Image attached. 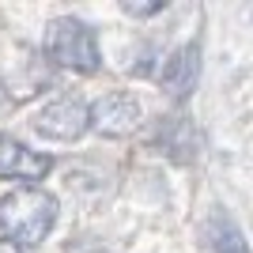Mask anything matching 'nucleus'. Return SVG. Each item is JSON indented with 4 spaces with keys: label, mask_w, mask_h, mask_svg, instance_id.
Listing matches in <instances>:
<instances>
[{
    "label": "nucleus",
    "mask_w": 253,
    "mask_h": 253,
    "mask_svg": "<svg viewBox=\"0 0 253 253\" xmlns=\"http://www.w3.org/2000/svg\"><path fill=\"white\" fill-rule=\"evenodd\" d=\"M57 223V201L53 193L38 185H23L0 201V231L15 246H38Z\"/></svg>",
    "instance_id": "1"
},
{
    "label": "nucleus",
    "mask_w": 253,
    "mask_h": 253,
    "mask_svg": "<svg viewBox=\"0 0 253 253\" xmlns=\"http://www.w3.org/2000/svg\"><path fill=\"white\" fill-rule=\"evenodd\" d=\"M49 53L53 61L72 68V72H95L98 64V42H95V31L80 19H57L49 27Z\"/></svg>",
    "instance_id": "2"
},
{
    "label": "nucleus",
    "mask_w": 253,
    "mask_h": 253,
    "mask_svg": "<svg viewBox=\"0 0 253 253\" xmlns=\"http://www.w3.org/2000/svg\"><path fill=\"white\" fill-rule=\"evenodd\" d=\"M34 125L49 140H80L91 128V106H84L80 98H57L38 114Z\"/></svg>",
    "instance_id": "3"
},
{
    "label": "nucleus",
    "mask_w": 253,
    "mask_h": 253,
    "mask_svg": "<svg viewBox=\"0 0 253 253\" xmlns=\"http://www.w3.org/2000/svg\"><path fill=\"white\" fill-rule=\"evenodd\" d=\"M140 125V102L125 91L102 95L91 106V128H98L102 136H128Z\"/></svg>",
    "instance_id": "4"
},
{
    "label": "nucleus",
    "mask_w": 253,
    "mask_h": 253,
    "mask_svg": "<svg viewBox=\"0 0 253 253\" xmlns=\"http://www.w3.org/2000/svg\"><path fill=\"white\" fill-rule=\"evenodd\" d=\"M53 170V159L42 151H31L27 144L11 136H0V178H15V181H42Z\"/></svg>",
    "instance_id": "5"
},
{
    "label": "nucleus",
    "mask_w": 253,
    "mask_h": 253,
    "mask_svg": "<svg viewBox=\"0 0 253 253\" xmlns=\"http://www.w3.org/2000/svg\"><path fill=\"white\" fill-rule=\"evenodd\" d=\"M197 76H201V49L197 45H181L163 64V87L174 98H189V91L197 87Z\"/></svg>",
    "instance_id": "6"
},
{
    "label": "nucleus",
    "mask_w": 253,
    "mask_h": 253,
    "mask_svg": "<svg viewBox=\"0 0 253 253\" xmlns=\"http://www.w3.org/2000/svg\"><path fill=\"white\" fill-rule=\"evenodd\" d=\"M211 246H215V253H250V246L242 242V231L227 215L211 219Z\"/></svg>",
    "instance_id": "7"
},
{
    "label": "nucleus",
    "mask_w": 253,
    "mask_h": 253,
    "mask_svg": "<svg viewBox=\"0 0 253 253\" xmlns=\"http://www.w3.org/2000/svg\"><path fill=\"white\" fill-rule=\"evenodd\" d=\"M159 8H163V4H132V0L125 4L128 15H151V11H159Z\"/></svg>",
    "instance_id": "8"
},
{
    "label": "nucleus",
    "mask_w": 253,
    "mask_h": 253,
    "mask_svg": "<svg viewBox=\"0 0 253 253\" xmlns=\"http://www.w3.org/2000/svg\"><path fill=\"white\" fill-rule=\"evenodd\" d=\"M0 253H23V246L8 242V238H0Z\"/></svg>",
    "instance_id": "9"
}]
</instances>
